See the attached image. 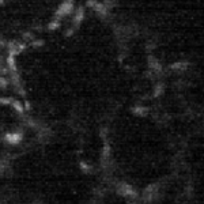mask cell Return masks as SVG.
<instances>
[{
  "instance_id": "obj_1",
  "label": "cell",
  "mask_w": 204,
  "mask_h": 204,
  "mask_svg": "<svg viewBox=\"0 0 204 204\" xmlns=\"http://www.w3.org/2000/svg\"><path fill=\"white\" fill-rule=\"evenodd\" d=\"M72 10H74V3L72 2L63 3V4H61L59 8H57V11H56V19L59 20V18H63V16L71 14V12H72Z\"/></svg>"
},
{
  "instance_id": "obj_2",
  "label": "cell",
  "mask_w": 204,
  "mask_h": 204,
  "mask_svg": "<svg viewBox=\"0 0 204 204\" xmlns=\"http://www.w3.org/2000/svg\"><path fill=\"white\" fill-rule=\"evenodd\" d=\"M6 140L11 144H18V143L22 140V134L19 132H12V134H7L6 135Z\"/></svg>"
},
{
  "instance_id": "obj_3",
  "label": "cell",
  "mask_w": 204,
  "mask_h": 204,
  "mask_svg": "<svg viewBox=\"0 0 204 204\" xmlns=\"http://www.w3.org/2000/svg\"><path fill=\"white\" fill-rule=\"evenodd\" d=\"M120 192L122 193V195H128V196H135V192L132 190V188L128 185V184H121L120 186Z\"/></svg>"
},
{
  "instance_id": "obj_4",
  "label": "cell",
  "mask_w": 204,
  "mask_h": 204,
  "mask_svg": "<svg viewBox=\"0 0 204 204\" xmlns=\"http://www.w3.org/2000/svg\"><path fill=\"white\" fill-rule=\"evenodd\" d=\"M83 16H84V10L83 8H79V10H76V14H75V18H74V22L76 23H80L82 22V19H83Z\"/></svg>"
},
{
  "instance_id": "obj_5",
  "label": "cell",
  "mask_w": 204,
  "mask_h": 204,
  "mask_svg": "<svg viewBox=\"0 0 204 204\" xmlns=\"http://www.w3.org/2000/svg\"><path fill=\"white\" fill-rule=\"evenodd\" d=\"M7 63H8V67H10V70H11V72H16L15 59H14V56H10L8 59H7Z\"/></svg>"
},
{
  "instance_id": "obj_6",
  "label": "cell",
  "mask_w": 204,
  "mask_h": 204,
  "mask_svg": "<svg viewBox=\"0 0 204 204\" xmlns=\"http://www.w3.org/2000/svg\"><path fill=\"white\" fill-rule=\"evenodd\" d=\"M12 106H14V109H15V110L16 112H19V113H22V112H23V106H22V105H20L19 104V102H16V101H12Z\"/></svg>"
},
{
  "instance_id": "obj_7",
  "label": "cell",
  "mask_w": 204,
  "mask_h": 204,
  "mask_svg": "<svg viewBox=\"0 0 204 204\" xmlns=\"http://www.w3.org/2000/svg\"><path fill=\"white\" fill-rule=\"evenodd\" d=\"M60 26V23H59V20L57 19H54L52 20V22L49 23V30H54V29H57V27Z\"/></svg>"
},
{
  "instance_id": "obj_8",
  "label": "cell",
  "mask_w": 204,
  "mask_h": 204,
  "mask_svg": "<svg viewBox=\"0 0 204 204\" xmlns=\"http://www.w3.org/2000/svg\"><path fill=\"white\" fill-rule=\"evenodd\" d=\"M185 67H186V64L182 63V61H181V63H176V64H173V66H172L173 70H178V68H185Z\"/></svg>"
},
{
  "instance_id": "obj_9",
  "label": "cell",
  "mask_w": 204,
  "mask_h": 204,
  "mask_svg": "<svg viewBox=\"0 0 204 204\" xmlns=\"http://www.w3.org/2000/svg\"><path fill=\"white\" fill-rule=\"evenodd\" d=\"M134 112H135V113H138V114H144L146 113V109L144 108H135Z\"/></svg>"
},
{
  "instance_id": "obj_10",
  "label": "cell",
  "mask_w": 204,
  "mask_h": 204,
  "mask_svg": "<svg viewBox=\"0 0 204 204\" xmlns=\"http://www.w3.org/2000/svg\"><path fill=\"white\" fill-rule=\"evenodd\" d=\"M0 104H8V105H11L12 104V100H11V98H0Z\"/></svg>"
},
{
  "instance_id": "obj_11",
  "label": "cell",
  "mask_w": 204,
  "mask_h": 204,
  "mask_svg": "<svg viewBox=\"0 0 204 204\" xmlns=\"http://www.w3.org/2000/svg\"><path fill=\"white\" fill-rule=\"evenodd\" d=\"M0 87H2V88H6L7 87V80L3 76H0Z\"/></svg>"
},
{
  "instance_id": "obj_12",
  "label": "cell",
  "mask_w": 204,
  "mask_h": 204,
  "mask_svg": "<svg viewBox=\"0 0 204 204\" xmlns=\"http://www.w3.org/2000/svg\"><path fill=\"white\" fill-rule=\"evenodd\" d=\"M82 168H83L84 170H88V169H90V166H87L86 163H83V162H82Z\"/></svg>"
},
{
  "instance_id": "obj_13",
  "label": "cell",
  "mask_w": 204,
  "mask_h": 204,
  "mask_svg": "<svg viewBox=\"0 0 204 204\" xmlns=\"http://www.w3.org/2000/svg\"><path fill=\"white\" fill-rule=\"evenodd\" d=\"M2 4H3V2H0V6H2Z\"/></svg>"
}]
</instances>
